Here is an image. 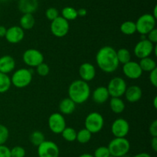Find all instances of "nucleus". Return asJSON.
<instances>
[{"mask_svg":"<svg viewBox=\"0 0 157 157\" xmlns=\"http://www.w3.org/2000/svg\"><path fill=\"white\" fill-rule=\"evenodd\" d=\"M156 46V45L152 43L147 38H144L136 43L133 49V53L140 59L149 57L153 53Z\"/></svg>","mask_w":157,"mask_h":157,"instance_id":"nucleus-10","label":"nucleus"},{"mask_svg":"<svg viewBox=\"0 0 157 157\" xmlns=\"http://www.w3.org/2000/svg\"><path fill=\"white\" fill-rule=\"evenodd\" d=\"M94 157H109L110 155L107 146H99L95 149L94 152Z\"/></svg>","mask_w":157,"mask_h":157,"instance_id":"nucleus-32","label":"nucleus"},{"mask_svg":"<svg viewBox=\"0 0 157 157\" xmlns=\"http://www.w3.org/2000/svg\"><path fill=\"white\" fill-rule=\"evenodd\" d=\"M151 147L154 152H157V137H152Z\"/></svg>","mask_w":157,"mask_h":157,"instance_id":"nucleus-41","label":"nucleus"},{"mask_svg":"<svg viewBox=\"0 0 157 157\" xmlns=\"http://www.w3.org/2000/svg\"><path fill=\"white\" fill-rule=\"evenodd\" d=\"M149 132L152 137H157V120H153L149 127Z\"/></svg>","mask_w":157,"mask_h":157,"instance_id":"nucleus-40","label":"nucleus"},{"mask_svg":"<svg viewBox=\"0 0 157 157\" xmlns=\"http://www.w3.org/2000/svg\"><path fill=\"white\" fill-rule=\"evenodd\" d=\"M70 29L69 22L63 18L62 16H58L53 21H52L50 26V30L53 35L58 38H63L67 35Z\"/></svg>","mask_w":157,"mask_h":157,"instance_id":"nucleus-8","label":"nucleus"},{"mask_svg":"<svg viewBox=\"0 0 157 157\" xmlns=\"http://www.w3.org/2000/svg\"><path fill=\"white\" fill-rule=\"evenodd\" d=\"M153 106H154L155 109H156L157 108V97L156 96H155L154 99H153Z\"/></svg>","mask_w":157,"mask_h":157,"instance_id":"nucleus-47","label":"nucleus"},{"mask_svg":"<svg viewBox=\"0 0 157 157\" xmlns=\"http://www.w3.org/2000/svg\"><path fill=\"white\" fill-rule=\"evenodd\" d=\"M22 60L26 66L36 68L44 62V55L41 51L36 49H29L22 54Z\"/></svg>","mask_w":157,"mask_h":157,"instance_id":"nucleus-9","label":"nucleus"},{"mask_svg":"<svg viewBox=\"0 0 157 157\" xmlns=\"http://www.w3.org/2000/svg\"><path fill=\"white\" fill-rule=\"evenodd\" d=\"M58 108H59L60 113L62 115H70L75 112L76 109V104L69 97H67V98L63 99L60 102Z\"/></svg>","mask_w":157,"mask_h":157,"instance_id":"nucleus-21","label":"nucleus"},{"mask_svg":"<svg viewBox=\"0 0 157 157\" xmlns=\"http://www.w3.org/2000/svg\"><path fill=\"white\" fill-rule=\"evenodd\" d=\"M90 95V88L88 83L81 79L72 82L68 87V97L75 104H83L88 100Z\"/></svg>","mask_w":157,"mask_h":157,"instance_id":"nucleus-2","label":"nucleus"},{"mask_svg":"<svg viewBox=\"0 0 157 157\" xmlns=\"http://www.w3.org/2000/svg\"><path fill=\"white\" fill-rule=\"evenodd\" d=\"M25 37V31L18 26H13L7 29L6 39L11 44H17L21 42Z\"/></svg>","mask_w":157,"mask_h":157,"instance_id":"nucleus-15","label":"nucleus"},{"mask_svg":"<svg viewBox=\"0 0 157 157\" xmlns=\"http://www.w3.org/2000/svg\"><path fill=\"white\" fill-rule=\"evenodd\" d=\"M127 88V86L126 81L124 78L120 76H115L112 78L107 86L110 96L118 97V98H121L124 95Z\"/></svg>","mask_w":157,"mask_h":157,"instance_id":"nucleus-7","label":"nucleus"},{"mask_svg":"<svg viewBox=\"0 0 157 157\" xmlns=\"http://www.w3.org/2000/svg\"><path fill=\"white\" fill-rule=\"evenodd\" d=\"M96 62L99 69L106 73L115 72L120 65L117 56V50L112 46H103L97 53Z\"/></svg>","mask_w":157,"mask_h":157,"instance_id":"nucleus-1","label":"nucleus"},{"mask_svg":"<svg viewBox=\"0 0 157 157\" xmlns=\"http://www.w3.org/2000/svg\"><path fill=\"white\" fill-rule=\"evenodd\" d=\"M107 148L110 151V155L114 157H121L128 153L130 149V143L126 137H115L109 143Z\"/></svg>","mask_w":157,"mask_h":157,"instance_id":"nucleus-3","label":"nucleus"},{"mask_svg":"<svg viewBox=\"0 0 157 157\" xmlns=\"http://www.w3.org/2000/svg\"><path fill=\"white\" fill-rule=\"evenodd\" d=\"M139 65L141 69H142L143 72H150L153 69H156V61L153 58H150V56L140 59Z\"/></svg>","mask_w":157,"mask_h":157,"instance_id":"nucleus-24","label":"nucleus"},{"mask_svg":"<svg viewBox=\"0 0 157 157\" xmlns=\"http://www.w3.org/2000/svg\"><path fill=\"white\" fill-rule=\"evenodd\" d=\"M85 129L92 134L98 133L102 130L104 126V119L101 113L98 112H92L89 113L84 121Z\"/></svg>","mask_w":157,"mask_h":157,"instance_id":"nucleus-5","label":"nucleus"},{"mask_svg":"<svg viewBox=\"0 0 157 157\" xmlns=\"http://www.w3.org/2000/svg\"><path fill=\"white\" fill-rule=\"evenodd\" d=\"M125 98L129 103H134L140 100L143 95V91L138 86H130L127 88L125 91Z\"/></svg>","mask_w":157,"mask_h":157,"instance_id":"nucleus-19","label":"nucleus"},{"mask_svg":"<svg viewBox=\"0 0 157 157\" xmlns=\"http://www.w3.org/2000/svg\"><path fill=\"white\" fill-rule=\"evenodd\" d=\"M109 157H114V156H112V155H110V156H109Z\"/></svg>","mask_w":157,"mask_h":157,"instance_id":"nucleus-50","label":"nucleus"},{"mask_svg":"<svg viewBox=\"0 0 157 157\" xmlns=\"http://www.w3.org/2000/svg\"><path fill=\"white\" fill-rule=\"evenodd\" d=\"M9 137V130L6 126L0 124V145H5Z\"/></svg>","mask_w":157,"mask_h":157,"instance_id":"nucleus-33","label":"nucleus"},{"mask_svg":"<svg viewBox=\"0 0 157 157\" xmlns=\"http://www.w3.org/2000/svg\"><path fill=\"white\" fill-rule=\"evenodd\" d=\"M45 16L48 19L52 22L59 16V11L55 7H50L46 9Z\"/></svg>","mask_w":157,"mask_h":157,"instance_id":"nucleus-36","label":"nucleus"},{"mask_svg":"<svg viewBox=\"0 0 157 157\" xmlns=\"http://www.w3.org/2000/svg\"><path fill=\"white\" fill-rule=\"evenodd\" d=\"M12 86L11 78L8 74L0 72V93L8 92Z\"/></svg>","mask_w":157,"mask_h":157,"instance_id":"nucleus-26","label":"nucleus"},{"mask_svg":"<svg viewBox=\"0 0 157 157\" xmlns=\"http://www.w3.org/2000/svg\"><path fill=\"white\" fill-rule=\"evenodd\" d=\"M6 31H7V29L5 26H0V38H3L6 36Z\"/></svg>","mask_w":157,"mask_h":157,"instance_id":"nucleus-43","label":"nucleus"},{"mask_svg":"<svg viewBox=\"0 0 157 157\" xmlns=\"http://www.w3.org/2000/svg\"><path fill=\"white\" fill-rule=\"evenodd\" d=\"M77 12H78V15L80 17H84L87 14V9H84V8H81L78 10H77Z\"/></svg>","mask_w":157,"mask_h":157,"instance_id":"nucleus-42","label":"nucleus"},{"mask_svg":"<svg viewBox=\"0 0 157 157\" xmlns=\"http://www.w3.org/2000/svg\"><path fill=\"white\" fill-rule=\"evenodd\" d=\"M133 157H152L151 155H150L147 152H140V153L136 154L135 155H133Z\"/></svg>","mask_w":157,"mask_h":157,"instance_id":"nucleus-44","label":"nucleus"},{"mask_svg":"<svg viewBox=\"0 0 157 157\" xmlns=\"http://www.w3.org/2000/svg\"><path fill=\"white\" fill-rule=\"evenodd\" d=\"M121 157H131V156H130V155H129L128 153H127V154H126V155H124L123 156H121Z\"/></svg>","mask_w":157,"mask_h":157,"instance_id":"nucleus-48","label":"nucleus"},{"mask_svg":"<svg viewBox=\"0 0 157 157\" xmlns=\"http://www.w3.org/2000/svg\"><path fill=\"white\" fill-rule=\"evenodd\" d=\"M0 1H2V2H4V1H6V0H0Z\"/></svg>","mask_w":157,"mask_h":157,"instance_id":"nucleus-49","label":"nucleus"},{"mask_svg":"<svg viewBox=\"0 0 157 157\" xmlns=\"http://www.w3.org/2000/svg\"><path fill=\"white\" fill-rule=\"evenodd\" d=\"M14 1H19V0H14Z\"/></svg>","mask_w":157,"mask_h":157,"instance_id":"nucleus-51","label":"nucleus"},{"mask_svg":"<svg viewBox=\"0 0 157 157\" xmlns=\"http://www.w3.org/2000/svg\"><path fill=\"white\" fill-rule=\"evenodd\" d=\"M117 56L119 63L121 64H125L128 62L131 61V53L128 49L125 48H121L117 51Z\"/></svg>","mask_w":157,"mask_h":157,"instance_id":"nucleus-29","label":"nucleus"},{"mask_svg":"<svg viewBox=\"0 0 157 157\" xmlns=\"http://www.w3.org/2000/svg\"><path fill=\"white\" fill-rule=\"evenodd\" d=\"M48 124L53 133L61 134L66 127V120L64 115L60 112H54L49 116Z\"/></svg>","mask_w":157,"mask_h":157,"instance_id":"nucleus-12","label":"nucleus"},{"mask_svg":"<svg viewBox=\"0 0 157 157\" xmlns=\"http://www.w3.org/2000/svg\"><path fill=\"white\" fill-rule=\"evenodd\" d=\"M147 39L154 45H156L157 43V29H153V30L150 31L148 34H147Z\"/></svg>","mask_w":157,"mask_h":157,"instance_id":"nucleus-38","label":"nucleus"},{"mask_svg":"<svg viewBox=\"0 0 157 157\" xmlns=\"http://www.w3.org/2000/svg\"><path fill=\"white\" fill-rule=\"evenodd\" d=\"M0 157H12L11 149L6 145H0Z\"/></svg>","mask_w":157,"mask_h":157,"instance_id":"nucleus-37","label":"nucleus"},{"mask_svg":"<svg viewBox=\"0 0 157 157\" xmlns=\"http://www.w3.org/2000/svg\"><path fill=\"white\" fill-rule=\"evenodd\" d=\"M110 107L113 112L116 114L122 113L125 109V103L121 98L111 97L110 100Z\"/></svg>","mask_w":157,"mask_h":157,"instance_id":"nucleus-23","label":"nucleus"},{"mask_svg":"<svg viewBox=\"0 0 157 157\" xmlns=\"http://www.w3.org/2000/svg\"><path fill=\"white\" fill-rule=\"evenodd\" d=\"M122 69L125 76L130 79H137L143 75V70L139 62L134 61H130L123 65Z\"/></svg>","mask_w":157,"mask_h":157,"instance_id":"nucleus-14","label":"nucleus"},{"mask_svg":"<svg viewBox=\"0 0 157 157\" xmlns=\"http://www.w3.org/2000/svg\"><path fill=\"white\" fill-rule=\"evenodd\" d=\"M110 129L114 137L124 138L130 132V124L125 119L118 118L113 122Z\"/></svg>","mask_w":157,"mask_h":157,"instance_id":"nucleus-13","label":"nucleus"},{"mask_svg":"<svg viewBox=\"0 0 157 157\" xmlns=\"http://www.w3.org/2000/svg\"><path fill=\"white\" fill-rule=\"evenodd\" d=\"M156 19L152 14L146 13L140 15L136 20V32L141 35H146L156 28Z\"/></svg>","mask_w":157,"mask_h":157,"instance_id":"nucleus-6","label":"nucleus"},{"mask_svg":"<svg viewBox=\"0 0 157 157\" xmlns=\"http://www.w3.org/2000/svg\"><path fill=\"white\" fill-rule=\"evenodd\" d=\"M25 149L22 146H16L11 149V156L12 157H25Z\"/></svg>","mask_w":157,"mask_h":157,"instance_id":"nucleus-34","label":"nucleus"},{"mask_svg":"<svg viewBox=\"0 0 157 157\" xmlns=\"http://www.w3.org/2000/svg\"><path fill=\"white\" fill-rule=\"evenodd\" d=\"M121 32L126 35H133L135 32H136V23L133 21H125L121 24Z\"/></svg>","mask_w":157,"mask_h":157,"instance_id":"nucleus-25","label":"nucleus"},{"mask_svg":"<svg viewBox=\"0 0 157 157\" xmlns=\"http://www.w3.org/2000/svg\"><path fill=\"white\" fill-rule=\"evenodd\" d=\"M61 16L67 21H73L78 17L77 9L71 6H66L61 10Z\"/></svg>","mask_w":157,"mask_h":157,"instance_id":"nucleus-27","label":"nucleus"},{"mask_svg":"<svg viewBox=\"0 0 157 157\" xmlns=\"http://www.w3.org/2000/svg\"><path fill=\"white\" fill-rule=\"evenodd\" d=\"M32 72L26 68L17 69L11 77V83L18 89H23L30 85L32 81Z\"/></svg>","mask_w":157,"mask_h":157,"instance_id":"nucleus-4","label":"nucleus"},{"mask_svg":"<svg viewBox=\"0 0 157 157\" xmlns=\"http://www.w3.org/2000/svg\"><path fill=\"white\" fill-rule=\"evenodd\" d=\"M18 8L22 14H33L38 8V0H19Z\"/></svg>","mask_w":157,"mask_h":157,"instance_id":"nucleus-17","label":"nucleus"},{"mask_svg":"<svg viewBox=\"0 0 157 157\" xmlns=\"http://www.w3.org/2000/svg\"><path fill=\"white\" fill-rule=\"evenodd\" d=\"M61 135H62L63 139L66 140L67 142H75L76 141L77 137V131L75 130L74 128L72 127H67L66 126L64 128V130L61 132Z\"/></svg>","mask_w":157,"mask_h":157,"instance_id":"nucleus-31","label":"nucleus"},{"mask_svg":"<svg viewBox=\"0 0 157 157\" xmlns=\"http://www.w3.org/2000/svg\"><path fill=\"white\" fill-rule=\"evenodd\" d=\"M149 79L154 87H157V68L150 72Z\"/></svg>","mask_w":157,"mask_h":157,"instance_id":"nucleus-39","label":"nucleus"},{"mask_svg":"<svg viewBox=\"0 0 157 157\" xmlns=\"http://www.w3.org/2000/svg\"><path fill=\"white\" fill-rule=\"evenodd\" d=\"M78 157H94V155H91V154H90V153H84V154H81V155H80Z\"/></svg>","mask_w":157,"mask_h":157,"instance_id":"nucleus-45","label":"nucleus"},{"mask_svg":"<svg viewBox=\"0 0 157 157\" xmlns=\"http://www.w3.org/2000/svg\"><path fill=\"white\" fill-rule=\"evenodd\" d=\"M29 139H30L31 143H32L33 146H37L38 147L40 144L43 143V142L45 140V137H44V133L41 131H34L31 133L30 137H29Z\"/></svg>","mask_w":157,"mask_h":157,"instance_id":"nucleus-30","label":"nucleus"},{"mask_svg":"<svg viewBox=\"0 0 157 157\" xmlns=\"http://www.w3.org/2000/svg\"><path fill=\"white\" fill-rule=\"evenodd\" d=\"M38 157H59L60 150L58 145L51 140H44L38 146Z\"/></svg>","mask_w":157,"mask_h":157,"instance_id":"nucleus-11","label":"nucleus"},{"mask_svg":"<svg viewBox=\"0 0 157 157\" xmlns=\"http://www.w3.org/2000/svg\"><path fill=\"white\" fill-rule=\"evenodd\" d=\"M16 62L12 56L9 55H5L0 57V72L9 74L13 72Z\"/></svg>","mask_w":157,"mask_h":157,"instance_id":"nucleus-18","label":"nucleus"},{"mask_svg":"<svg viewBox=\"0 0 157 157\" xmlns=\"http://www.w3.org/2000/svg\"><path fill=\"white\" fill-rule=\"evenodd\" d=\"M108 90L106 86H98L93 91L92 99L97 104H104L110 98Z\"/></svg>","mask_w":157,"mask_h":157,"instance_id":"nucleus-20","label":"nucleus"},{"mask_svg":"<svg viewBox=\"0 0 157 157\" xmlns=\"http://www.w3.org/2000/svg\"><path fill=\"white\" fill-rule=\"evenodd\" d=\"M92 133L89 132L87 129L84 128V129H81L78 132H77V137L76 140L81 144H86V143H89L91 139Z\"/></svg>","mask_w":157,"mask_h":157,"instance_id":"nucleus-28","label":"nucleus"},{"mask_svg":"<svg viewBox=\"0 0 157 157\" xmlns=\"http://www.w3.org/2000/svg\"><path fill=\"white\" fill-rule=\"evenodd\" d=\"M35 18L33 14H23L19 20V26L23 30H30L35 26Z\"/></svg>","mask_w":157,"mask_h":157,"instance_id":"nucleus-22","label":"nucleus"},{"mask_svg":"<svg viewBox=\"0 0 157 157\" xmlns=\"http://www.w3.org/2000/svg\"><path fill=\"white\" fill-rule=\"evenodd\" d=\"M36 72L38 75H39L40 76H46L50 72V68H49L48 65L44 62H42L37 66Z\"/></svg>","mask_w":157,"mask_h":157,"instance_id":"nucleus-35","label":"nucleus"},{"mask_svg":"<svg viewBox=\"0 0 157 157\" xmlns=\"http://www.w3.org/2000/svg\"><path fill=\"white\" fill-rule=\"evenodd\" d=\"M156 12H157V6H155V7H154V9H153V13H152V15H153V17H154L155 18H157V13H156Z\"/></svg>","mask_w":157,"mask_h":157,"instance_id":"nucleus-46","label":"nucleus"},{"mask_svg":"<svg viewBox=\"0 0 157 157\" xmlns=\"http://www.w3.org/2000/svg\"><path fill=\"white\" fill-rule=\"evenodd\" d=\"M79 75L81 79L85 82H90L96 76V69L90 62H84L79 67Z\"/></svg>","mask_w":157,"mask_h":157,"instance_id":"nucleus-16","label":"nucleus"}]
</instances>
